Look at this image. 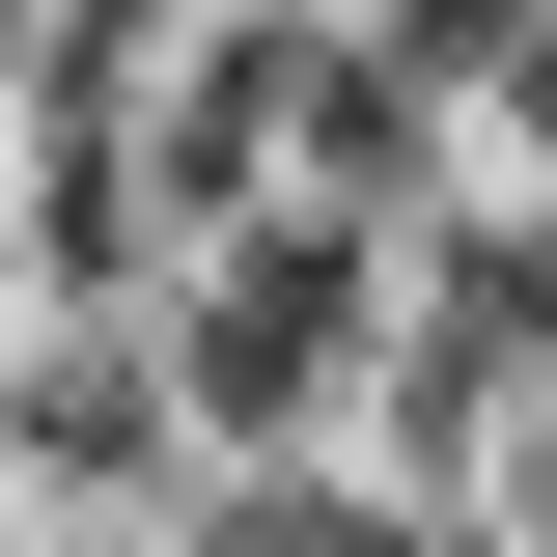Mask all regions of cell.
I'll return each instance as SVG.
<instances>
[{"label":"cell","instance_id":"obj_1","mask_svg":"<svg viewBox=\"0 0 557 557\" xmlns=\"http://www.w3.org/2000/svg\"><path fill=\"white\" fill-rule=\"evenodd\" d=\"M362 335V223H307V251H223L196 278V418H307Z\"/></svg>","mask_w":557,"mask_h":557},{"label":"cell","instance_id":"obj_2","mask_svg":"<svg viewBox=\"0 0 557 557\" xmlns=\"http://www.w3.org/2000/svg\"><path fill=\"white\" fill-rule=\"evenodd\" d=\"M28 474H57V502H139V474H168V391H139V362H28Z\"/></svg>","mask_w":557,"mask_h":557}]
</instances>
